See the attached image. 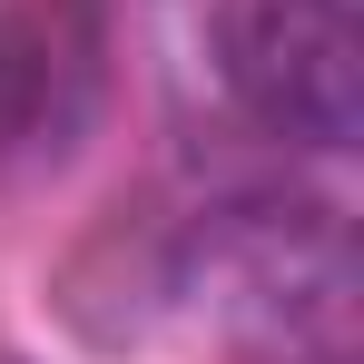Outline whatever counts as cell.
<instances>
[{"instance_id": "obj_1", "label": "cell", "mask_w": 364, "mask_h": 364, "mask_svg": "<svg viewBox=\"0 0 364 364\" xmlns=\"http://www.w3.org/2000/svg\"><path fill=\"white\" fill-rule=\"evenodd\" d=\"M217 79L256 128L296 148H355L364 119L355 0H217Z\"/></svg>"}]
</instances>
